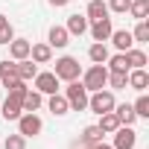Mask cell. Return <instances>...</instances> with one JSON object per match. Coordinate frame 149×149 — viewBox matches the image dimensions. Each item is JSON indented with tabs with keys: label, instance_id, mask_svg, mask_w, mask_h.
Here are the masks:
<instances>
[{
	"label": "cell",
	"instance_id": "obj_1",
	"mask_svg": "<svg viewBox=\"0 0 149 149\" xmlns=\"http://www.w3.org/2000/svg\"><path fill=\"white\" fill-rule=\"evenodd\" d=\"M64 100H67L70 111H85V108H88V91H85V85H82L79 79L67 82V88H64Z\"/></svg>",
	"mask_w": 149,
	"mask_h": 149
},
{
	"label": "cell",
	"instance_id": "obj_2",
	"mask_svg": "<svg viewBox=\"0 0 149 149\" xmlns=\"http://www.w3.org/2000/svg\"><path fill=\"white\" fill-rule=\"evenodd\" d=\"M117 100H114V91L108 88H100V91H91L88 94V108L94 114H105V111H114Z\"/></svg>",
	"mask_w": 149,
	"mask_h": 149
},
{
	"label": "cell",
	"instance_id": "obj_3",
	"mask_svg": "<svg viewBox=\"0 0 149 149\" xmlns=\"http://www.w3.org/2000/svg\"><path fill=\"white\" fill-rule=\"evenodd\" d=\"M105 82H108V67H105V64H91V67L82 73V85H85L88 94L105 88Z\"/></svg>",
	"mask_w": 149,
	"mask_h": 149
},
{
	"label": "cell",
	"instance_id": "obj_4",
	"mask_svg": "<svg viewBox=\"0 0 149 149\" xmlns=\"http://www.w3.org/2000/svg\"><path fill=\"white\" fill-rule=\"evenodd\" d=\"M53 73L58 76V82H73V79L82 76V67H79V61L73 56H61V58H56V70Z\"/></svg>",
	"mask_w": 149,
	"mask_h": 149
},
{
	"label": "cell",
	"instance_id": "obj_5",
	"mask_svg": "<svg viewBox=\"0 0 149 149\" xmlns=\"http://www.w3.org/2000/svg\"><path fill=\"white\" fill-rule=\"evenodd\" d=\"M41 129H44V123H41V117H38L35 111H24V114L18 117V134L35 137V134H41Z\"/></svg>",
	"mask_w": 149,
	"mask_h": 149
},
{
	"label": "cell",
	"instance_id": "obj_6",
	"mask_svg": "<svg viewBox=\"0 0 149 149\" xmlns=\"http://www.w3.org/2000/svg\"><path fill=\"white\" fill-rule=\"evenodd\" d=\"M35 91L38 94H58V76L53 70H44V73H35Z\"/></svg>",
	"mask_w": 149,
	"mask_h": 149
},
{
	"label": "cell",
	"instance_id": "obj_7",
	"mask_svg": "<svg viewBox=\"0 0 149 149\" xmlns=\"http://www.w3.org/2000/svg\"><path fill=\"white\" fill-rule=\"evenodd\" d=\"M134 143H137V132L132 126H120L114 132V149H134Z\"/></svg>",
	"mask_w": 149,
	"mask_h": 149
},
{
	"label": "cell",
	"instance_id": "obj_8",
	"mask_svg": "<svg viewBox=\"0 0 149 149\" xmlns=\"http://www.w3.org/2000/svg\"><path fill=\"white\" fill-rule=\"evenodd\" d=\"M108 41L117 47V53H126V50L134 47V38H132L129 29H111V38H108Z\"/></svg>",
	"mask_w": 149,
	"mask_h": 149
},
{
	"label": "cell",
	"instance_id": "obj_9",
	"mask_svg": "<svg viewBox=\"0 0 149 149\" xmlns=\"http://www.w3.org/2000/svg\"><path fill=\"white\" fill-rule=\"evenodd\" d=\"M88 29H91L94 41H108L114 26H111V18H102V21H94V24H88Z\"/></svg>",
	"mask_w": 149,
	"mask_h": 149
},
{
	"label": "cell",
	"instance_id": "obj_10",
	"mask_svg": "<svg viewBox=\"0 0 149 149\" xmlns=\"http://www.w3.org/2000/svg\"><path fill=\"white\" fill-rule=\"evenodd\" d=\"M129 88H134V91H146V88H149V73H146V67H132V70H129Z\"/></svg>",
	"mask_w": 149,
	"mask_h": 149
},
{
	"label": "cell",
	"instance_id": "obj_11",
	"mask_svg": "<svg viewBox=\"0 0 149 149\" xmlns=\"http://www.w3.org/2000/svg\"><path fill=\"white\" fill-rule=\"evenodd\" d=\"M0 82H3L6 88H12L18 82V61H0Z\"/></svg>",
	"mask_w": 149,
	"mask_h": 149
},
{
	"label": "cell",
	"instance_id": "obj_12",
	"mask_svg": "<svg viewBox=\"0 0 149 149\" xmlns=\"http://www.w3.org/2000/svg\"><path fill=\"white\" fill-rule=\"evenodd\" d=\"M47 44H50V47H56V50H61V47H67V44H70V32H67L64 26H50Z\"/></svg>",
	"mask_w": 149,
	"mask_h": 149
},
{
	"label": "cell",
	"instance_id": "obj_13",
	"mask_svg": "<svg viewBox=\"0 0 149 149\" xmlns=\"http://www.w3.org/2000/svg\"><path fill=\"white\" fill-rule=\"evenodd\" d=\"M6 47H9V56H12L15 61H21V58H29V47H32V44H29L26 38H12Z\"/></svg>",
	"mask_w": 149,
	"mask_h": 149
},
{
	"label": "cell",
	"instance_id": "obj_14",
	"mask_svg": "<svg viewBox=\"0 0 149 149\" xmlns=\"http://www.w3.org/2000/svg\"><path fill=\"white\" fill-rule=\"evenodd\" d=\"M29 58L35 64H50L53 61V47L50 44H32L29 47Z\"/></svg>",
	"mask_w": 149,
	"mask_h": 149
},
{
	"label": "cell",
	"instance_id": "obj_15",
	"mask_svg": "<svg viewBox=\"0 0 149 149\" xmlns=\"http://www.w3.org/2000/svg\"><path fill=\"white\" fill-rule=\"evenodd\" d=\"M85 18H88V21H102V18H108V3H105V0H88Z\"/></svg>",
	"mask_w": 149,
	"mask_h": 149
},
{
	"label": "cell",
	"instance_id": "obj_16",
	"mask_svg": "<svg viewBox=\"0 0 149 149\" xmlns=\"http://www.w3.org/2000/svg\"><path fill=\"white\" fill-rule=\"evenodd\" d=\"M24 100H18V97H6V102H3V111H0V114H3L6 120H18L21 114H24V105H21Z\"/></svg>",
	"mask_w": 149,
	"mask_h": 149
},
{
	"label": "cell",
	"instance_id": "obj_17",
	"mask_svg": "<svg viewBox=\"0 0 149 149\" xmlns=\"http://www.w3.org/2000/svg\"><path fill=\"white\" fill-rule=\"evenodd\" d=\"M108 56H111V53H108L105 41H94V44H91V50H88V58H91L94 64H105V61H108Z\"/></svg>",
	"mask_w": 149,
	"mask_h": 149
},
{
	"label": "cell",
	"instance_id": "obj_18",
	"mask_svg": "<svg viewBox=\"0 0 149 149\" xmlns=\"http://www.w3.org/2000/svg\"><path fill=\"white\" fill-rule=\"evenodd\" d=\"M64 29H67L70 35H85V32H88V18H85V15H70Z\"/></svg>",
	"mask_w": 149,
	"mask_h": 149
},
{
	"label": "cell",
	"instance_id": "obj_19",
	"mask_svg": "<svg viewBox=\"0 0 149 149\" xmlns=\"http://www.w3.org/2000/svg\"><path fill=\"white\" fill-rule=\"evenodd\" d=\"M35 73H38V64H35L32 58H21V61H18V79H21V82L35 79Z\"/></svg>",
	"mask_w": 149,
	"mask_h": 149
},
{
	"label": "cell",
	"instance_id": "obj_20",
	"mask_svg": "<svg viewBox=\"0 0 149 149\" xmlns=\"http://www.w3.org/2000/svg\"><path fill=\"white\" fill-rule=\"evenodd\" d=\"M97 126L102 129V134H114V132L120 129V120H117L114 111H105V114H100V123H97Z\"/></svg>",
	"mask_w": 149,
	"mask_h": 149
},
{
	"label": "cell",
	"instance_id": "obj_21",
	"mask_svg": "<svg viewBox=\"0 0 149 149\" xmlns=\"http://www.w3.org/2000/svg\"><path fill=\"white\" fill-rule=\"evenodd\" d=\"M108 91H123L129 88V73H117V70H108V82H105Z\"/></svg>",
	"mask_w": 149,
	"mask_h": 149
},
{
	"label": "cell",
	"instance_id": "obj_22",
	"mask_svg": "<svg viewBox=\"0 0 149 149\" xmlns=\"http://www.w3.org/2000/svg\"><path fill=\"white\" fill-rule=\"evenodd\" d=\"M47 108H50L56 117H61V114H67V111H70V105H67V100H64L61 94H50V100H47Z\"/></svg>",
	"mask_w": 149,
	"mask_h": 149
},
{
	"label": "cell",
	"instance_id": "obj_23",
	"mask_svg": "<svg viewBox=\"0 0 149 149\" xmlns=\"http://www.w3.org/2000/svg\"><path fill=\"white\" fill-rule=\"evenodd\" d=\"M114 114H117L120 126H132V123L137 120V114H134V108H132L129 102H123V105H114Z\"/></svg>",
	"mask_w": 149,
	"mask_h": 149
},
{
	"label": "cell",
	"instance_id": "obj_24",
	"mask_svg": "<svg viewBox=\"0 0 149 149\" xmlns=\"http://www.w3.org/2000/svg\"><path fill=\"white\" fill-rule=\"evenodd\" d=\"M108 70H117V73H129L132 67H129V58H126V53H117V56H108Z\"/></svg>",
	"mask_w": 149,
	"mask_h": 149
},
{
	"label": "cell",
	"instance_id": "obj_25",
	"mask_svg": "<svg viewBox=\"0 0 149 149\" xmlns=\"http://www.w3.org/2000/svg\"><path fill=\"white\" fill-rule=\"evenodd\" d=\"M126 58H129V67H146V53L140 50V47H132V50H126Z\"/></svg>",
	"mask_w": 149,
	"mask_h": 149
},
{
	"label": "cell",
	"instance_id": "obj_26",
	"mask_svg": "<svg viewBox=\"0 0 149 149\" xmlns=\"http://www.w3.org/2000/svg\"><path fill=\"white\" fill-rule=\"evenodd\" d=\"M41 102H44V94H38V91H26V97H24V111H38L41 108Z\"/></svg>",
	"mask_w": 149,
	"mask_h": 149
},
{
	"label": "cell",
	"instance_id": "obj_27",
	"mask_svg": "<svg viewBox=\"0 0 149 149\" xmlns=\"http://www.w3.org/2000/svg\"><path fill=\"white\" fill-rule=\"evenodd\" d=\"M129 12H132L134 21H146V15H149V0H132Z\"/></svg>",
	"mask_w": 149,
	"mask_h": 149
},
{
	"label": "cell",
	"instance_id": "obj_28",
	"mask_svg": "<svg viewBox=\"0 0 149 149\" xmlns=\"http://www.w3.org/2000/svg\"><path fill=\"white\" fill-rule=\"evenodd\" d=\"M102 140V129L100 126H88L85 132H82V143L85 146H94V143H100Z\"/></svg>",
	"mask_w": 149,
	"mask_h": 149
},
{
	"label": "cell",
	"instance_id": "obj_29",
	"mask_svg": "<svg viewBox=\"0 0 149 149\" xmlns=\"http://www.w3.org/2000/svg\"><path fill=\"white\" fill-rule=\"evenodd\" d=\"M132 38H134V44H146V41H149V21H137Z\"/></svg>",
	"mask_w": 149,
	"mask_h": 149
},
{
	"label": "cell",
	"instance_id": "obj_30",
	"mask_svg": "<svg viewBox=\"0 0 149 149\" xmlns=\"http://www.w3.org/2000/svg\"><path fill=\"white\" fill-rule=\"evenodd\" d=\"M132 108H134V114H137V117H149V97H146V91H140V97L134 100V105H132Z\"/></svg>",
	"mask_w": 149,
	"mask_h": 149
},
{
	"label": "cell",
	"instance_id": "obj_31",
	"mask_svg": "<svg viewBox=\"0 0 149 149\" xmlns=\"http://www.w3.org/2000/svg\"><path fill=\"white\" fill-rule=\"evenodd\" d=\"M3 149H26V137L24 134H9L3 140Z\"/></svg>",
	"mask_w": 149,
	"mask_h": 149
},
{
	"label": "cell",
	"instance_id": "obj_32",
	"mask_svg": "<svg viewBox=\"0 0 149 149\" xmlns=\"http://www.w3.org/2000/svg\"><path fill=\"white\" fill-rule=\"evenodd\" d=\"M132 6V0H108V12H117V15H126Z\"/></svg>",
	"mask_w": 149,
	"mask_h": 149
},
{
	"label": "cell",
	"instance_id": "obj_33",
	"mask_svg": "<svg viewBox=\"0 0 149 149\" xmlns=\"http://www.w3.org/2000/svg\"><path fill=\"white\" fill-rule=\"evenodd\" d=\"M15 38V29H12V24L6 21V24H0V44H9Z\"/></svg>",
	"mask_w": 149,
	"mask_h": 149
},
{
	"label": "cell",
	"instance_id": "obj_34",
	"mask_svg": "<svg viewBox=\"0 0 149 149\" xmlns=\"http://www.w3.org/2000/svg\"><path fill=\"white\" fill-rule=\"evenodd\" d=\"M88 149H114V146H108V143H102V140H100V143H94V146H88Z\"/></svg>",
	"mask_w": 149,
	"mask_h": 149
},
{
	"label": "cell",
	"instance_id": "obj_35",
	"mask_svg": "<svg viewBox=\"0 0 149 149\" xmlns=\"http://www.w3.org/2000/svg\"><path fill=\"white\" fill-rule=\"evenodd\" d=\"M47 3H50V6H67L70 0H47Z\"/></svg>",
	"mask_w": 149,
	"mask_h": 149
},
{
	"label": "cell",
	"instance_id": "obj_36",
	"mask_svg": "<svg viewBox=\"0 0 149 149\" xmlns=\"http://www.w3.org/2000/svg\"><path fill=\"white\" fill-rule=\"evenodd\" d=\"M0 24H6V15H0Z\"/></svg>",
	"mask_w": 149,
	"mask_h": 149
}]
</instances>
